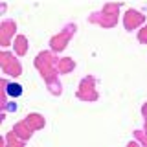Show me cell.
Returning a JSON list of instances; mask_svg holds the SVG:
<instances>
[{
  "mask_svg": "<svg viewBox=\"0 0 147 147\" xmlns=\"http://www.w3.org/2000/svg\"><path fill=\"white\" fill-rule=\"evenodd\" d=\"M127 147H138V145H136V144H129Z\"/></svg>",
  "mask_w": 147,
  "mask_h": 147,
  "instance_id": "obj_2",
  "label": "cell"
},
{
  "mask_svg": "<svg viewBox=\"0 0 147 147\" xmlns=\"http://www.w3.org/2000/svg\"><path fill=\"white\" fill-rule=\"evenodd\" d=\"M140 40H142V42H147V26L144 28V31L140 33Z\"/></svg>",
  "mask_w": 147,
  "mask_h": 147,
  "instance_id": "obj_1",
  "label": "cell"
}]
</instances>
